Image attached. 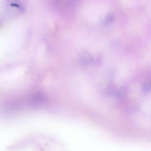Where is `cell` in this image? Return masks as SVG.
Instances as JSON below:
<instances>
[{
  "instance_id": "cell-2",
  "label": "cell",
  "mask_w": 151,
  "mask_h": 151,
  "mask_svg": "<svg viewBox=\"0 0 151 151\" xmlns=\"http://www.w3.org/2000/svg\"><path fill=\"white\" fill-rule=\"evenodd\" d=\"M115 19V16L113 12H110L107 14L104 20L103 21V24L105 25H108L112 24Z\"/></svg>"
},
{
  "instance_id": "cell-4",
  "label": "cell",
  "mask_w": 151,
  "mask_h": 151,
  "mask_svg": "<svg viewBox=\"0 0 151 151\" xmlns=\"http://www.w3.org/2000/svg\"><path fill=\"white\" fill-rule=\"evenodd\" d=\"M127 93V89L126 87H121L116 91L115 94L117 97L118 98H122L124 97Z\"/></svg>"
},
{
  "instance_id": "cell-1",
  "label": "cell",
  "mask_w": 151,
  "mask_h": 151,
  "mask_svg": "<svg viewBox=\"0 0 151 151\" xmlns=\"http://www.w3.org/2000/svg\"><path fill=\"white\" fill-rule=\"evenodd\" d=\"M80 61L84 64L90 63L93 61V57L90 53L88 52H84L80 55Z\"/></svg>"
},
{
  "instance_id": "cell-3",
  "label": "cell",
  "mask_w": 151,
  "mask_h": 151,
  "mask_svg": "<svg viewBox=\"0 0 151 151\" xmlns=\"http://www.w3.org/2000/svg\"><path fill=\"white\" fill-rule=\"evenodd\" d=\"M9 3L11 6L16 7L22 10L23 9V6L21 0H8Z\"/></svg>"
},
{
  "instance_id": "cell-5",
  "label": "cell",
  "mask_w": 151,
  "mask_h": 151,
  "mask_svg": "<svg viewBox=\"0 0 151 151\" xmlns=\"http://www.w3.org/2000/svg\"><path fill=\"white\" fill-rule=\"evenodd\" d=\"M73 0H58V4L61 8H66L72 5Z\"/></svg>"
},
{
  "instance_id": "cell-7",
  "label": "cell",
  "mask_w": 151,
  "mask_h": 151,
  "mask_svg": "<svg viewBox=\"0 0 151 151\" xmlns=\"http://www.w3.org/2000/svg\"><path fill=\"white\" fill-rule=\"evenodd\" d=\"M116 91L113 86L111 85L108 86L105 90V93L108 95H112L115 94Z\"/></svg>"
},
{
  "instance_id": "cell-8",
  "label": "cell",
  "mask_w": 151,
  "mask_h": 151,
  "mask_svg": "<svg viewBox=\"0 0 151 151\" xmlns=\"http://www.w3.org/2000/svg\"><path fill=\"white\" fill-rule=\"evenodd\" d=\"M73 1H74V0H73ZM75 1H77V0H75Z\"/></svg>"
},
{
  "instance_id": "cell-6",
  "label": "cell",
  "mask_w": 151,
  "mask_h": 151,
  "mask_svg": "<svg viewBox=\"0 0 151 151\" xmlns=\"http://www.w3.org/2000/svg\"><path fill=\"white\" fill-rule=\"evenodd\" d=\"M143 88L145 92H148L150 91L151 82L150 81H147L144 83Z\"/></svg>"
}]
</instances>
